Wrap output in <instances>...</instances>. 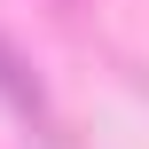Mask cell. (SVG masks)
I'll return each instance as SVG.
<instances>
[{
	"mask_svg": "<svg viewBox=\"0 0 149 149\" xmlns=\"http://www.w3.org/2000/svg\"><path fill=\"white\" fill-rule=\"evenodd\" d=\"M0 102H8V110H16V118H24V126H31L47 149H63V126H55V102H47L39 71H31V63H24L8 39H0Z\"/></svg>",
	"mask_w": 149,
	"mask_h": 149,
	"instance_id": "6da1fadb",
	"label": "cell"
}]
</instances>
